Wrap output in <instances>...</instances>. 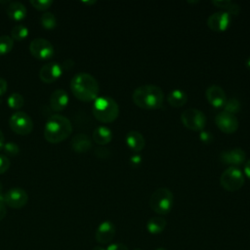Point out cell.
<instances>
[{
    "label": "cell",
    "instance_id": "cell-20",
    "mask_svg": "<svg viewBox=\"0 0 250 250\" xmlns=\"http://www.w3.org/2000/svg\"><path fill=\"white\" fill-rule=\"evenodd\" d=\"M126 144L132 150L141 151L146 146V141L140 132L132 130L126 135Z\"/></svg>",
    "mask_w": 250,
    "mask_h": 250
},
{
    "label": "cell",
    "instance_id": "cell-11",
    "mask_svg": "<svg viewBox=\"0 0 250 250\" xmlns=\"http://www.w3.org/2000/svg\"><path fill=\"white\" fill-rule=\"evenodd\" d=\"M215 123L217 127L226 134L234 133L239 126L238 119L234 114L227 112L225 110L219 112L215 117Z\"/></svg>",
    "mask_w": 250,
    "mask_h": 250
},
{
    "label": "cell",
    "instance_id": "cell-22",
    "mask_svg": "<svg viewBox=\"0 0 250 250\" xmlns=\"http://www.w3.org/2000/svg\"><path fill=\"white\" fill-rule=\"evenodd\" d=\"M188 101L187 93L181 89L172 90L167 97L168 104L173 107H182Z\"/></svg>",
    "mask_w": 250,
    "mask_h": 250
},
{
    "label": "cell",
    "instance_id": "cell-46",
    "mask_svg": "<svg viewBox=\"0 0 250 250\" xmlns=\"http://www.w3.org/2000/svg\"><path fill=\"white\" fill-rule=\"evenodd\" d=\"M155 250H166L165 248H162V247H159V248H157V249H155Z\"/></svg>",
    "mask_w": 250,
    "mask_h": 250
},
{
    "label": "cell",
    "instance_id": "cell-45",
    "mask_svg": "<svg viewBox=\"0 0 250 250\" xmlns=\"http://www.w3.org/2000/svg\"><path fill=\"white\" fill-rule=\"evenodd\" d=\"M2 189H3V185H2V183L0 182V193H2Z\"/></svg>",
    "mask_w": 250,
    "mask_h": 250
},
{
    "label": "cell",
    "instance_id": "cell-21",
    "mask_svg": "<svg viewBox=\"0 0 250 250\" xmlns=\"http://www.w3.org/2000/svg\"><path fill=\"white\" fill-rule=\"evenodd\" d=\"M94 142L100 146H104L110 143L112 139L111 130L105 126H99L97 127L92 135Z\"/></svg>",
    "mask_w": 250,
    "mask_h": 250
},
{
    "label": "cell",
    "instance_id": "cell-29",
    "mask_svg": "<svg viewBox=\"0 0 250 250\" xmlns=\"http://www.w3.org/2000/svg\"><path fill=\"white\" fill-rule=\"evenodd\" d=\"M224 108H225V111L229 112L231 114H234V113L240 111L241 104H240V102L237 99L230 98L229 100H227V102L224 105Z\"/></svg>",
    "mask_w": 250,
    "mask_h": 250
},
{
    "label": "cell",
    "instance_id": "cell-32",
    "mask_svg": "<svg viewBox=\"0 0 250 250\" xmlns=\"http://www.w3.org/2000/svg\"><path fill=\"white\" fill-rule=\"evenodd\" d=\"M10 167V159L5 154H0V175L4 174Z\"/></svg>",
    "mask_w": 250,
    "mask_h": 250
},
{
    "label": "cell",
    "instance_id": "cell-39",
    "mask_svg": "<svg viewBox=\"0 0 250 250\" xmlns=\"http://www.w3.org/2000/svg\"><path fill=\"white\" fill-rule=\"evenodd\" d=\"M7 215V207L5 203L0 202V221H2Z\"/></svg>",
    "mask_w": 250,
    "mask_h": 250
},
{
    "label": "cell",
    "instance_id": "cell-6",
    "mask_svg": "<svg viewBox=\"0 0 250 250\" xmlns=\"http://www.w3.org/2000/svg\"><path fill=\"white\" fill-rule=\"evenodd\" d=\"M221 187L228 191H236L244 184V175L237 167L230 166L226 169L220 177Z\"/></svg>",
    "mask_w": 250,
    "mask_h": 250
},
{
    "label": "cell",
    "instance_id": "cell-36",
    "mask_svg": "<svg viewBox=\"0 0 250 250\" xmlns=\"http://www.w3.org/2000/svg\"><path fill=\"white\" fill-rule=\"evenodd\" d=\"M8 89V82L5 78L0 77V96H3Z\"/></svg>",
    "mask_w": 250,
    "mask_h": 250
},
{
    "label": "cell",
    "instance_id": "cell-41",
    "mask_svg": "<svg viewBox=\"0 0 250 250\" xmlns=\"http://www.w3.org/2000/svg\"><path fill=\"white\" fill-rule=\"evenodd\" d=\"M4 145H5V137H4V134H3L2 130L0 129V150L3 149Z\"/></svg>",
    "mask_w": 250,
    "mask_h": 250
},
{
    "label": "cell",
    "instance_id": "cell-14",
    "mask_svg": "<svg viewBox=\"0 0 250 250\" xmlns=\"http://www.w3.org/2000/svg\"><path fill=\"white\" fill-rule=\"evenodd\" d=\"M115 235V226L110 221L102 222L95 232V238L100 244L109 243Z\"/></svg>",
    "mask_w": 250,
    "mask_h": 250
},
{
    "label": "cell",
    "instance_id": "cell-4",
    "mask_svg": "<svg viewBox=\"0 0 250 250\" xmlns=\"http://www.w3.org/2000/svg\"><path fill=\"white\" fill-rule=\"evenodd\" d=\"M92 108L93 115L102 123H111L119 114L118 104L110 97H98Z\"/></svg>",
    "mask_w": 250,
    "mask_h": 250
},
{
    "label": "cell",
    "instance_id": "cell-35",
    "mask_svg": "<svg viewBox=\"0 0 250 250\" xmlns=\"http://www.w3.org/2000/svg\"><path fill=\"white\" fill-rule=\"evenodd\" d=\"M105 250H129L128 247L123 244V243H119V242H115V243H111L109 244Z\"/></svg>",
    "mask_w": 250,
    "mask_h": 250
},
{
    "label": "cell",
    "instance_id": "cell-9",
    "mask_svg": "<svg viewBox=\"0 0 250 250\" xmlns=\"http://www.w3.org/2000/svg\"><path fill=\"white\" fill-rule=\"evenodd\" d=\"M30 54L38 60H49L55 54L53 44L45 38H34L29 44Z\"/></svg>",
    "mask_w": 250,
    "mask_h": 250
},
{
    "label": "cell",
    "instance_id": "cell-24",
    "mask_svg": "<svg viewBox=\"0 0 250 250\" xmlns=\"http://www.w3.org/2000/svg\"><path fill=\"white\" fill-rule=\"evenodd\" d=\"M212 4L219 9H222L229 15L237 16L241 11L240 6L230 0H214L212 1Z\"/></svg>",
    "mask_w": 250,
    "mask_h": 250
},
{
    "label": "cell",
    "instance_id": "cell-5",
    "mask_svg": "<svg viewBox=\"0 0 250 250\" xmlns=\"http://www.w3.org/2000/svg\"><path fill=\"white\" fill-rule=\"evenodd\" d=\"M174 204V195L169 188H159L154 190L149 199L150 208L159 215H167Z\"/></svg>",
    "mask_w": 250,
    "mask_h": 250
},
{
    "label": "cell",
    "instance_id": "cell-18",
    "mask_svg": "<svg viewBox=\"0 0 250 250\" xmlns=\"http://www.w3.org/2000/svg\"><path fill=\"white\" fill-rule=\"evenodd\" d=\"M70 146L72 150L75 152L83 153L89 151L92 148V141L88 135L80 133L72 137Z\"/></svg>",
    "mask_w": 250,
    "mask_h": 250
},
{
    "label": "cell",
    "instance_id": "cell-15",
    "mask_svg": "<svg viewBox=\"0 0 250 250\" xmlns=\"http://www.w3.org/2000/svg\"><path fill=\"white\" fill-rule=\"evenodd\" d=\"M206 99L214 107H223L227 102L225 90L219 85H211L206 89Z\"/></svg>",
    "mask_w": 250,
    "mask_h": 250
},
{
    "label": "cell",
    "instance_id": "cell-2",
    "mask_svg": "<svg viewBox=\"0 0 250 250\" xmlns=\"http://www.w3.org/2000/svg\"><path fill=\"white\" fill-rule=\"evenodd\" d=\"M133 102L140 108L151 110L162 106L164 93L162 89L156 85L146 84L136 88L132 95Z\"/></svg>",
    "mask_w": 250,
    "mask_h": 250
},
{
    "label": "cell",
    "instance_id": "cell-47",
    "mask_svg": "<svg viewBox=\"0 0 250 250\" xmlns=\"http://www.w3.org/2000/svg\"><path fill=\"white\" fill-rule=\"evenodd\" d=\"M133 250H141V249H133Z\"/></svg>",
    "mask_w": 250,
    "mask_h": 250
},
{
    "label": "cell",
    "instance_id": "cell-12",
    "mask_svg": "<svg viewBox=\"0 0 250 250\" xmlns=\"http://www.w3.org/2000/svg\"><path fill=\"white\" fill-rule=\"evenodd\" d=\"M62 67L58 62H50L45 63L39 70V78L46 84L57 81L62 74Z\"/></svg>",
    "mask_w": 250,
    "mask_h": 250
},
{
    "label": "cell",
    "instance_id": "cell-37",
    "mask_svg": "<svg viewBox=\"0 0 250 250\" xmlns=\"http://www.w3.org/2000/svg\"><path fill=\"white\" fill-rule=\"evenodd\" d=\"M73 65H74L73 60H71V59H66V60L62 62V69H64V70H69L70 68L73 67Z\"/></svg>",
    "mask_w": 250,
    "mask_h": 250
},
{
    "label": "cell",
    "instance_id": "cell-19",
    "mask_svg": "<svg viewBox=\"0 0 250 250\" xmlns=\"http://www.w3.org/2000/svg\"><path fill=\"white\" fill-rule=\"evenodd\" d=\"M6 13L11 20L15 21H21L25 19L27 11L25 6L21 2L10 1L6 8Z\"/></svg>",
    "mask_w": 250,
    "mask_h": 250
},
{
    "label": "cell",
    "instance_id": "cell-38",
    "mask_svg": "<svg viewBox=\"0 0 250 250\" xmlns=\"http://www.w3.org/2000/svg\"><path fill=\"white\" fill-rule=\"evenodd\" d=\"M141 162H142V158H141V156L140 155H133L131 158H130V163H131V165H133V166H139L140 164H141Z\"/></svg>",
    "mask_w": 250,
    "mask_h": 250
},
{
    "label": "cell",
    "instance_id": "cell-27",
    "mask_svg": "<svg viewBox=\"0 0 250 250\" xmlns=\"http://www.w3.org/2000/svg\"><path fill=\"white\" fill-rule=\"evenodd\" d=\"M40 23L45 29H53L57 25V19L51 12H45L40 17Z\"/></svg>",
    "mask_w": 250,
    "mask_h": 250
},
{
    "label": "cell",
    "instance_id": "cell-23",
    "mask_svg": "<svg viewBox=\"0 0 250 250\" xmlns=\"http://www.w3.org/2000/svg\"><path fill=\"white\" fill-rule=\"evenodd\" d=\"M167 222L164 218L160 216L150 218L146 223V229L150 234L161 233L166 228Z\"/></svg>",
    "mask_w": 250,
    "mask_h": 250
},
{
    "label": "cell",
    "instance_id": "cell-30",
    "mask_svg": "<svg viewBox=\"0 0 250 250\" xmlns=\"http://www.w3.org/2000/svg\"><path fill=\"white\" fill-rule=\"evenodd\" d=\"M30 5L38 11H46L53 5L52 0H30Z\"/></svg>",
    "mask_w": 250,
    "mask_h": 250
},
{
    "label": "cell",
    "instance_id": "cell-34",
    "mask_svg": "<svg viewBox=\"0 0 250 250\" xmlns=\"http://www.w3.org/2000/svg\"><path fill=\"white\" fill-rule=\"evenodd\" d=\"M199 139L203 142V143H210L213 139V136L212 134L209 132V131H200V134H199Z\"/></svg>",
    "mask_w": 250,
    "mask_h": 250
},
{
    "label": "cell",
    "instance_id": "cell-43",
    "mask_svg": "<svg viewBox=\"0 0 250 250\" xmlns=\"http://www.w3.org/2000/svg\"><path fill=\"white\" fill-rule=\"evenodd\" d=\"M0 202L2 203H5V200H4V193H0Z\"/></svg>",
    "mask_w": 250,
    "mask_h": 250
},
{
    "label": "cell",
    "instance_id": "cell-25",
    "mask_svg": "<svg viewBox=\"0 0 250 250\" xmlns=\"http://www.w3.org/2000/svg\"><path fill=\"white\" fill-rule=\"evenodd\" d=\"M28 28L22 24V23H19L16 24L15 26H13L12 30H11V37L13 40L16 41H21L24 40L27 36H28Z\"/></svg>",
    "mask_w": 250,
    "mask_h": 250
},
{
    "label": "cell",
    "instance_id": "cell-28",
    "mask_svg": "<svg viewBox=\"0 0 250 250\" xmlns=\"http://www.w3.org/2000/svg\"><path fill=\"white\" fill-rule=\"evenodd\" d=\"M14 48V40L9 35L0 36V56L9 54Z\"/></svg>",
    "mask_w": 250,
    "mask_h": 250
},
{
    "label": "cell",
    "instance_id": "cell-17",
    "mask_svg": "<svg viewBox=\"0 0 250 250\" xmlns=\"http://www.w3.org/2000/svg\"><path fill=\"white\" fill-rule=\"evenodd\" d=\"M69 97L65 90L57 89L50 96V106L54 111H62L68 104Z\"/></svg>",
    "mask_w": 250,
    "mask_h": 250
},
{
    "label": "cell",
    "instance_id": "cell-26",
    "mask_svg": "<svg viewBox=\"0 0 250 250\" xmlns=\"http://www.w3.org/2000/svg\"><path fill=\"white\" fill-rule=\"evenodd\" d=\"M7 104L12 109H20L24 104V99L21 94L18 92H14L10 94L9 97L7 98Z\"/></svg>",
    "mask_w": 250,
    "mask_h": 250
},
{
    "label": "cell",
    "instance_id": "cell-44",
    "mask_svg": "<svg viewBox=\"0 0 250 250\" xmlns=\"http://www.w3.org/2000/svg\"><path fill=\"white\" fill-rule=\"evenodd\" d=\"M246 65H247V67L250 69V58L246 61Z\"/></svg>",
    "mask_w": 250,
    "mask_h": 250
},
{
    "label": "cell",
    "instance_id": "cell-7",
    "mask_svg": "<svg viewBox=\"0 0 250 250\" xmlns=\"http://www.w3.org/2000/svg\"><path fill=\"white\" fill-rule=\"evenodd\" d=\"M181 121L183 125L188 129L195 132H200L205 128L206 116L201 110L191 107L182 112Z\"/></svg>",
    "mask_w": 250,
    "mask_h": 250
},
{
    "label": "cell",
    "instance_id": "cell-3",
    "mask_svg": "<svg viewBox=\"0 0 250 250\" xmlns=\"http://www.w3.org/2000/svg\"><path fill=\"white\" fill-rule=\"evenodd\" d=\"M71 132L72 125L70 120L62 114L52 115L44 126V138L51 144H59L66 140Z\"/></svg>",
    "mask_w": 250,
    "mask_h": 250
},
{
    "label": "cell",
    "instance_id": "cell-1",
    "mask_svg": "<svg viewBox=\"0 0 250 250\" xmlns=\"http://www.w3.org/2000/svg\"><path fill=\"white\" fill-rule=\"evenodd\" d=\"M70 90L81 102H92L98 98L100 87L97 79L87 72L75 74L70 81Z\"/></svg>",
    "mask_w": 250,
    "mask_h": 250
},
{
    "label": "cell",
    "instance_id": "cell-31",
    "mask_svg": "<svg viewBox=\"0 0 250 250\" xmlns=\"http://www.w3.org/2000/svg\"><path fill=\"white\" fill-rule=\"evenodd\" d=\"M3 150L6 155L14 157L20 153V146L15 143L8 142V143H5V145L3 146Z\"/></svg>",
    "mask_w": 250,
    "mask_h": 250
},
{
    "label": "cell",
    "instance_id": "cell-13",
    "mask_svg": "<svg viewBox=\"0 0 250 250\" xmlns=\"http://www.w3.org/2000/svg\"><path fill=\"white\" fill-rule=\"evenodd\" d=\"M230 15L224 11L211 14L207 19V26L215 32H223L227 30L230 24Z\"/></svg>",
    "mask_w": 250,
    "mask_h": 250
},
{
    "label": "cell",
    "instance_id": "cell-16",
    "mask_svg": "<svg viewBox=\"0 0 250 250\" xmlns=\"http://www.w3.org/2000/svg\"><path fill=\"white\" fill-rule=\"evenodd\" d=\"M220 159L223 163L228 165H232L235 167L245 162L246 152L240 147H235L232 149L223 151L220 154Z\"/></svg>",
    "mask_w": 250,
    "mask_h": 250
},
{
    "label": "cell",
    "instance_id": "cell-40",
    "mask_svg": "<svg viewBox=\"0 0 250 250\" xmlns=\"http://www.w3.org/2000/svg\"><path fill=\"white\" fill-rule=\"evenodd\" d=\"M244 174H245L246 177L250 180V159H248V160L245 162V165H244Z\"/></svg>",
    "mask_w": 250,
    "mask_h": 250
},
{
    "label": "cell",
    "instance_id": "cell-42",
    "mask_svg": "<svg viewBox=\"0 0 250 250\" xmlns=\"http://www.w3.org/2000/svg\"><path fill=\"white\" fill-rule=\"evenodd\" d=\"M92 250H105V248H104L103 246H95Z\"/></svg>",
    "mask_w": 250,
    "mask_h": 250
},
{
    "label": "cell",
    "instance_id": "cell-33",
    "mask_svg": "<svg viewBox=\"0 0 250 250\" xmlns=\"http://www.w3.org/2000/svg\"><path fill=\"white\" fill-rule=\"evenodd\" d=\"M95 154L97 157L99 158H106L109 156L110 152L109 150L106 148V147H103V146H100V147H97L95 149Z\"/></svg>",
    "mask_w": 250,
    "mask_h": 250
},
{
    "label": "cell",
    "instance_id": "cell-8",
    "mask_svg": "<svg viewBox=\"0 0 250 250\" xmlns=\"http://www.w3.org/2000/svg\"><path fill=\"white\" fill-rule=\"evenodd\" d=\"M9 126L16 134L25 136L31 133L33 129V121L26 112L18 110L11 115Z\"/></svg>",
    "mask_w": 250,
    "mask_h": 250
},
{
    "label": "cell",
    "instance_id": "cell-10",
    "mask_svg": "<svg viewBox=\"0 0 250 250\" xmlns=\"http://www.w3.org/2000/svg\"><path fill=\"white\" fill-rule=\"evenodd\" d=\"M4 200L6 206L13 209H21L26 205L28 194L21 188H12L4 193Z\"/></svg>",
    "mask_w": 250,
    "mask_h": 250
}]
</instances>
